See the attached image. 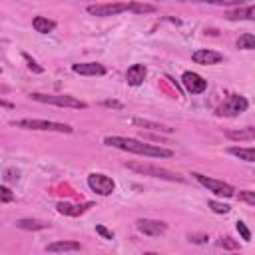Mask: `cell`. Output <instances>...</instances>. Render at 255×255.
<instances>
[{
  "label": "cell",
  "instance_id": "cell-1",
  "mask_svg": "<svg viewBox=\"0 0 255 255\" xmlns=\"http://www.w3.org/2000/svg\"><path fill=\"white\" fill-rule=\"evenodd\" d=\"M104 144L110 148H118L124 152H132L138 155H146V157H172L174 152L161 148V146H153L148 142H140L136 138H124V136H108L104 138Z\"/></svg>",
  "mask_w": 255,
  "mask_h": 255
},
{
  "label": "cell",
  "instance_id": "cell-2",
  "mask_svg": "<svg viewBox=\"0 0 255 255\" xmlns=\"http://www.w3.org/2000/svg\"><path fill=\"white\" fill-rule=\"evenodd\" d=\"M128 169L136 174H142V176H150V178H159V180H165V182H180L184 184L186 180L176 174V172H169L165 167H159V165H152V163H144V161H128L126 163Z\"/></svg>",
  "mask_w": 255,
  "mask_h": 255
},
{
  "label": "cell",
  "instance_id": "cell-3",
  "mask_svg": "<svg viewBox=\"0 0 255 255\" xmlns=\"http://www.w3.org/2000/svg\"><path fill=\"white\" fill-rule=\"evenodd\" d=\"M30 98L34 102H42V104H50V106H58V108H74V110H84L88 104L82 102L74 96L68 94H40V92H32Z\"/></svg>",
  "mask_w": 255,
  "mask_h": 255
},
{
  "label": "cell",
  "instance_id": "cell-4",
  "mask_svg": "<svg viewBox=\"0 0 255 255\" xmlns=\"http://www.w3.org/2000/svg\"><path fill=\"white\" fill-rule=\"evenodd\" d=\"M12 126L22 128V130H38V132H58V134H72L74 128L68 124H60V122H50V120H32V118H24V120H16L12 122Z\"/></svg>",
  "mask_w": 255,
  "mask_h": 255
},
{
  "label": "cell",
  "instance_id": "cell-5",
  "mask_svg": "<svg viewBox=\"0 0 255 255\" xmlns=\"http://www.w3.org/2000/svg\"><path fill=\"white\" fill-rule=\"evenodd\" d=\"M88 14L92 16H100V18H106V16H118L122 12H128L132 10V2H106V4H92L86 8Z\"/></svg>",
  "mask_w": 255,
  "mask_h": 255
},
{
  "label": "cell",
  "instance_id": "cell-6",
  "mask_svg": "<svg viewBox=\"0 0 255 255\" xmlns=\"http://www.w3.org/2000/svg\"><path fill=\"white\" fill-rule=\"evenodd\" d=\"M247 108H249V102H247L245 96L231 94V96H227V100L217 108V116H227V118L239 116V114H243Z\"/></svg>",
  "mask_w": 255,
  "mask_h": 255
},
{
  "label": "cell",
  "instance_id": "cell-7",
  "mask_svg": "<svg viewBox=\"0 0 255 255\" xmlns=\"http://www.w3.org/2000/svg\"><path fill=\"white\" fill-rule=\"evenodd\" d=\"M204 188H207L211 194H215V196H219V198H233L235 196V190L229 186V184H225V182H219V180H213V178H207V176H204V174H198V172H194L192 174Z\"/></svg>",
  "mask_w": 255,
  "mask_h": 255
},
{
  "label": "cell",
  "instance_id": "cell-8",
  "mask_svg": "<svg viewBox=\"0 0 255 255\" xmlns=\"http://www.w3.org/2000/svg\"><path fill=\"white\" fill-rule=\"evenodd\" d=\"M88 186L98 196H112L114 190H116V182L106 174H90L88 176Z\"/></svg>",
  "mask_w": 255,
  "mask_h": 255
},
{
  "label": "cell",
  "instance_id": "cell-9",
  "mask_svg": "<svg viewBox=\"0 0 255 255\" xmlns=\"http://www.w3.org/2000/svg\"><path fill=\"white\" fill-rule=\"evenodd\" d=\"M182 84L190 94H204L207 90V80H204L200 74L196 72H184L182 76Z\"/></svg>",
  "mask_w": 255,
  "mask_h": 255
},
{
  "label": "cell",
  "instance_id": "cell-10",
  "mask_svg": "<svg viewBox=\"0 0 255 255\" xmlns=\"http://www.w3.org/2000/svg\"><path fill=\"white\" fill-rule=\"evenodd\" d=\"M136 227L148 237H159V235H163L167 231V223L159 221V219H138Z\"/></svg>",
  "mask_w": 255,
  "mask_h": 255
},
{
  "label": "cell",
  "instance_id": "cell-11",
  "mask_svg": "<svg viewBox=\"0 0 255 255\" xmlns=\"http://www.w3.org/2000/svg\"><path fill=\"white\" fill-rule=\"evenodd\" d=\"M192 60H194L196 64H202V66H213V64H219V62L223 60V54H219V52H215V50L204 48V50H196V52L192 54Z\"/></svg>",
  "mask_w": 255,
  "mask_h": 255
},
{
  "label": "cell",
  "instance_id": "cell-12",
  "mask_svg": "<svg viewBox=\"0 0 255 255\" xmlns=\"http://www.w3.org/2000/svg\"><path fill=\"white\" fill-rule=\"evenodd\" d=\"M146 76H148V68L144 64H134L126 72V82L130 84V86H142Z\"/></svg>",
  "mask_w": 255,
  "mask_h": 255
},
{
  "label": "cell",
  "instance_id": "cell-13",
  "mask_svg": "<svg viewBox=\"0 0 255 255\" xmlns=\"http://www.w3.org/2000/svg\"><path fill=\"white\" fill-rule=\"evenodd\" d=\"M72 70L76 74H82V76H104L106 74V68L98 62H84V64H74Z\"/></svg>",
  "mask_w": 255,
  "mask_h": 255
},
{
  "label": "cell",
  "instance_id": "cell-14",
  "mask_svg": "<svg viewBox=\"0 0 255 255\" xmlns=\"http://www.w3.org/2000/svg\"><path fill=\"white\" fill-rule=\"evenodd\" d=\"M90 207H92V204L76 205V204H66V202H62V204H58V205H56L58 213H62V215H70V217H78V215H82V213H86Z\"/></svg>",
  "mask_w": 255,
  "mask_h": 255
},
{
  "label": "cell",
  "instance_id": "cell-15",
  "mask_svg": "<svg viewBox=\"0 0 255 255\" xmlns=\"http://www.w3.org/2000/svg\"><path fill=\"white\" fill-rule=\"evenodd\" d=\"M48 253H60V251H82V245L78 241H54L46 245Z\"/></svg>",
  "mask_w": 255,
  "mask_h": 255
},
{
  "label": "cell",
  "instance_id": "cell-16",
  "mask_svg": "<svg viewBox=\"0 0 255 255\" xmlns=\"http://www.w3.org/2000/svg\"><path fill=\"white\" fill-rule=\"evenodd\" d=\"M32 26H34V30L40 32V34H50V32L56 28V22L50 20V18H46V16H34Z\"/></svg>",
  "mask_w": 255,
  "mask_h": 255
},
{
  "label": "cell",
  "instance_id": "cell-17",
  "mask_svg": "<svg viewBox=\"0 0 255 255\" xmlns=\"http://www.w3.org/2000/svg\"><path fill=\"white\" fill-rule=\"evenodd\" d=\"M132 122H134V126H138V128H144V130H152V132H163V134H169V132H172V128L161 126V124H157V122H152V120L134 118Z\"/></svg>",
  "mask_w": 255,
  "mask_h": 255
},
{
  "label": "cell",
  "instance_id": "cell-18",
  "mask_svg": "<svg viewBox=\"0 0 255 255\" xmlns=\"http://www.w3.org/2000/svg\"><path fill=\"white\" fill-rule=\"evenodd\" d=\"M227 18L229 20H255V8L249 4L245 8L231 10V12H227Z\"/></svg>",
  "mask_w": 255,
  "mask_h": 255
},
{
  "label": "cell",
  "instance_id": "cell-19",
  "mask_svg": "<svg viewBox=\"0 0 255 255\" xmlns=\"http://www.w3.org/2000/svg\"><path fill=\"white\" fill-rule=\"evenodd\" d=\"M16 227L18 229H24V231H40V229H46L48 223L46 221H40V219H18L16 221Z\"/></svg>",
  "mask_w": 255,
  "mask_h": 255
},
{
  "label": "cell",
  "instance_id": "cell-20",
  "mask_svg": "<svg viewBox=\"0 0 255 255\" xmlns=\"http://www.w3.org/2000/svg\"><path fill=\"white\" fill-rule=\"evenodd\" d=\"M227 153H231V155H235V157H239V159H243V161H249V163H253L255 161V150L253 148H229L227 150Z\"/></svg>",
  "mask_w": 255,
  "mask_h": 255
},
{
  "label": "cell",
  "instance_id": "cell-21",
  "mask_svg": "<svg viewBox=\"0 0 255 255\" xmlns=\"http://www.w3.org/2000/svg\"><path fill=\"white\" fill-rule=\"evenodd\" d=\"M227 138H229V140H237V142H241V140H245V142H253V140H255V130H253V128L231 130V132H227Z\"/></svg>",
  "mask_w": 255,
  "mask_h": 255
},
{
  "label": "cell",
  "instance_id": "cell-22",
  "mask_svg": "<svg viewBox=\"0 0 255 255\" xmlns=\"http://www.w3.org/2000/svg\"><path fill=\"white\" fill-rule=\"evenodd\" d=\"M237 48H241V50H253L255 48V36L253 34H243V36H239V40H237Z\"/></svg>",
  "mask_w": 255,
  "mask_h": 255
},
{
  "label": "cell",
  "instance_id": "cell-23",
  "mask_svg": "<svg viewBox=\"0 0 255 255\" xmlns=\"http://www.w3.org/2000/svg\"><path fill=\"white\" fill-rule=\"evenodd\" d=\"M196 2H205V4H215V6H241L245 0H196Z\"/></svg>",
  "mask_w": 255,
  "mask_h": 255
},
{
  "label": "cell",
  "instance_id": "cell-24",
  "mask_svg": "<svg viewBox=\"0 0 255 255\" xmlns=\"http://www.w3.org/2000/svg\"><path fill=\"white\" fill-rule=\"evenodd\" d=\"M132 12H136V14H150V12H155V6L153 4H144V2H132Z\"/></svg>",
  "mask_w": 255,
  "mask_h": 255
},
{
  "label": "cell",
  "instance_id": "cell-25",
  "mask_svg": "<svg viewBox=\"0 0 255 255\" xmlns=\"http://www.w3.org/2000/svg\"><path fill=\"white\" fill-rule=\"evenodd\" d=\"M217 243H219V247L229 249V251H237V249H239V243H237L235 239H231V237H221Z\"/></svg>",
  "mask_w": 255,
  "mask_h": 255
},
{
  "label": "cell",
  "instance_id": "cell-26",
  "mask_svg": "<svg viewBox=\"0 0 255 255\" xmlns=\"http://www.w3.org/2000/svg\"><path fill=\"white\" fill-rule=\"evenodd\" d=\"M207 205H209L211 211H215V213H229V209H231L227 204H219V202H213V200H211Z\"/></svg>",
  "mask_w": 255,
  "mask_h": 255
},
{
  "label": "cell",
  "instance_id": "cell-27",
  "mask_svg": "<svg viewBox=\"0 0 255 255\" xmlns=\"http://www.w3.org/2000/svg\"><path fill=\"white\" fill-rule=\"evenodd\" d=\"M235 227H237V231H239V235H241L243 241H251V231H249V227L243 221H237Z\"/></svg>",
  "mask_w": 255,
  "mask_h": 255
},
{
  "label": "cell",
  "instance_id": "cell-28",
  "mask_svg": "<svg viewBox=\"0 0 255 255\" xmlns=\"http://www.w3.org/2000/svg\"><path fill=\"white\" fill-rule=\"evenodd\" d=\"M239 200H241V202H245V204H249V205H255V194H253V192H249V190L239 192Z\"/></svg>",
  "mask_w": 255,
  "mask_h": 255
},
{
  "label": "cell",
  "instance_id": "cell-29",
  "mask_svg": "<svg viewBox=\"0 0 255 255\" xmlns=\"http://www.w3.org/2000/svg\"><path fill=\"white\" fill-rule=\"evenodd\" d=\"M22 56H24V60L28 62V68H30L32 72H36V74H42V72H44V68H42V66H38V64H36V62H34V60H32V58L26 54V52H24Z\"/></svg>",
  "mask_w": 255,
  "mask_h": 255
},
{
  "label": "cell",
  "instance_id": "cell-30",
  "mask_svg": "<svg viewBox=\"0 0 255 255\" xmlns=\"http://www.w3.org/2000/svg\"><path fill=\"white\" fill-rule=\"evenodd\" d=\"M14 200V194L8 190V188H4V186H0V202H12Z\"/></svg>",
  "mask_w": 255,
  "mask_h": 255
},
{
  "label": "cell",
  "instance_id": "cell-31",
  "mask_svg": "<svg viewBox=\"0 0 255 255\" xmlns=\"http://www.w3.org/2000/svg\"><path fill=\"white\" fill-rule=\"evenodd\" d=\"M96 231H98V233H100L104 239H114V233H112L110 229H106L104 225H96Z\"/></svg>",
  "mask_w": 255,
  "mask_h": 255
},
{
  "label": "cell",
  "instance_id": "cell-32",
  "mask_svg": "<svg viewBox=\"0 0 255 255\" xmlns=\"http://www.w3.org/2000/svg\"><path fill=\"white\" fill-rule=\"evenodd\" d=\"M6 180L8 182H16L18 180V172H14V169H8V172H6Z\"/></svg>",
  "mask_w": 255,
  "mask_h": 255
},
{
  "label": "cell",
  "instance_id": "cell-33",
  "mask_svg": "<svg viewBox=\"0 0 255 255\" xmlns=\"http://www.w3.org/2000/svg\"><path fill=\"white\" fill-rule=\"evenodd\" d=\"M104 106H108V108H118V110H122V108H124L120 102H114V100H106V102H104Z\"/></svg>",
  "mask_w": 255,
  "mask_h": 255
},
{
  "label": "cell",
  "instance_id": "cell-34",
  "mask_svg": "<svg viewBox=\"0 0 255 255\" xmlns=\"http://www.w3.org/2000/svg\"><path fill=\"white\" fill-rule=\"evenodd\" d=\"M190 241H198V243H205V241H207V237H205V235H202V237H196V235H190Z\"/></svg>",
  "mask_w": 255,
  "mask_h": 255
},
{
  "label": "cell",
  "instance_id": "cell-35",
  "mask_svg": "<svg viewBox=\"0 0 255 255\" xmlns=\"http://www.w3.org/2000/svg\"><path fill=\"white\" fill-rule=\"evenodd\" d=\"M0 108H14L12 102H6V100H0Z\"/></svg>",
  "mask_w": 255,
  "mask_h": 255
},
{
  "label": "cell",
  "instance_id": "cell-36",
  "mask_svg": "<svg viewBox=\"0 0 255 255\" xmlns=\"http://www.w3.org/2000/svg\"><path fill=\"white\" fill-rule=\"evenodd\" d=\"M8 88H4V86H0V92H6Z\"/></svg>",
  "mask_w": 255,
  "mask_h": 255
},
{
  "label": "cell",
  "instance_id": "cell-37",
  "mask_svg": "<svg viewBox=\"0 0 255 255\" xmlns=\"http://www.w3.org/2000/svg\"><path fill=\"white\" fill-rule=\"evenodd\" d=\"M0 72H2V70H0Z\"/></svg>",
  "mask_w": 255,
  "mask_h": 255
}]
</instances>
